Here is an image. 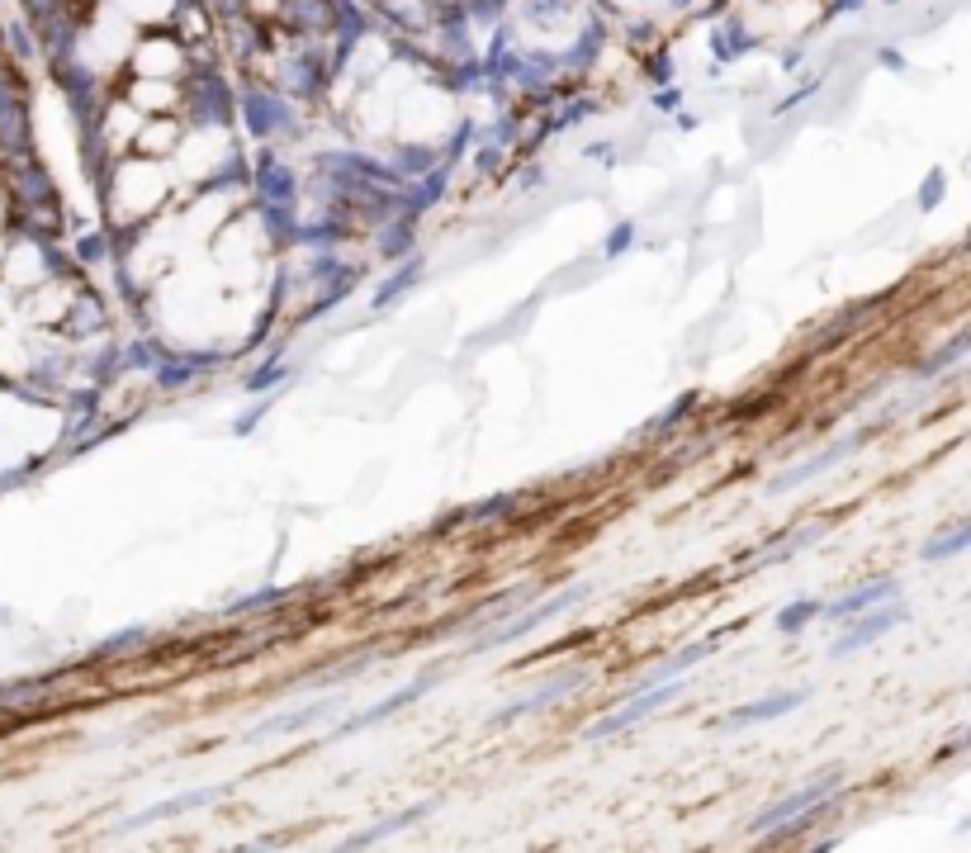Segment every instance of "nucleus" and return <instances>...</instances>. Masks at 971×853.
Wrapping results in <instances>:
<instances>
[{
	"label": "nucleus",
	"mask_w": 971,
	"mask_h": 853,
	"mask_svg": "<svg viewBox=\"0 0 971 853\" xmlns=\"http://www.w3.org/2000/svg\"><path fill=\"white\" fill-rule=\"evenodd\" d=\"M673 692H678V683H668V688H654V683H649V688L640 692L635 702H626V707L616 711V716H607V721H597V726H593V735H612V730H626V726H635V721H645L649 711H654V707H664V702H668V697H673Z\"/></svg>",
	"instance_id": "1"
},
{
	"label": "nucleus",
	"mask_w": 971,
	"mask_h": 853,
	"mask_svg": "<svg viewBox=\"0 0 971 853\" xmlns=\"http://www.w3.org/2000/svg\"><path fill=\"white\" fill-rule=\"evenodd\" d=\"M825 797V782H815V787H806V792H796V797H787L782 806H773V811H763L758 816V830H773L777 820H792V816H801L806 806H815V801Z\"/></svg>",
	"instance_id": "2"
},
{
	"label": "nucleus",
	"mask_w": 971,
	"mask_h": 853,
	"mask_svg": "<svg viewBox=\"0 0 971 853\" xmlns=\"http://www.w3.org/2000/svg\"><path fill=\"white\" fill-rule=\"evenodd\" d=\"M848 451H853V446H839V451H829V455H815V460H806V465H796V470L777 474V484H773V489H777V493H782V489H796V484H801V479H810V474H825L829 465H839V460H844Z\"/></svg>",
	"instance_id": "3"
},
{
	"label": "nucleus",
	"mask_w": 971,
	"mask_h": 853,
	"mask_svg": "<svg viewBox=\"0 0 971 853\" xmlns=\"http://www.w3.org/2000/svg\"><path fill=\"white\" fill-rule=\"evenodd\" d=\"M796 702H806V692H782V697H768V702H758V707H739V716L730 721V726H754V721H768V716L796 707Z\"/></svg>",
	"instance_id": "4"
},
{
	"label": "nucleus",
	"mask_w": 971,
	"mask_h": 853,
	"mask_svg": "<svg viewBox=\"0 0 971 853\" xmlns=\"http://www.w3.org/2000/svg\"><path fill=\"white\" fill-rule=\"evenodd\" d=\"M569 688H578V673H569L564 683H545V688L536 692V697H526V702H512V707L503 711V721H512V716H526V711H536V707H545V702H559L564 692Z\"/></svg>",
	"instance_id": "5"
},
{
	"label": "nucleus",
	"mask_w": 971,
	"mask_h": 853,
	"mask_svg": "<svg viewBox=\"0 0 971 853\" xmlns=\"http://www.w3.org/2000/svg\"><path fill=\"white\" fill-rule=\"evenodd\" d=\"M896 617H900V612H882V617L863 621V626H858V631H853V636H848V640H839V645H834V650L844 654V650H853V645H867V640L877 636V631H882V626H891V621H896Z\"/></svg>",
	"instance_id": "6"
},
{
	"label": "nucleus",
	"mask_w": 971,
	"mask_h": 853,
	"mask_svg": "<svg viewBox=\"0 0 971 853\" xmlns=\"http://www.w3.org/2000/svg\"><path fill=\"white\" fill-rule=\"evenodd\" d=\"M882 588H886V583H877V588H863V593H853L848 602H839L834 612H839V617H844V612H863V607H872V602H877V593H882Z\"/></svg>",
	"instance_id": "7"
}]
</instances>
